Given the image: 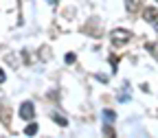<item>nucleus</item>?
<instances>
[{
    "instance_id": "f257e3e1",
    "label": "nucleus",
    "mask_w": 158,
    "mask_h": 138,
    "mask_svg": "<svg viewBox=\"0 0 158 138\" xmlns=\"http://www.w3.org/2000/svg\"><path fill=\"white\" fill-rule=\"evenodd\" d=\"M130 39H132V31H127V29H114L110 33L112 46H125V44H130Z\"/></svg>"
},
{
    "instance_id": "f03ea898",
    "label": "nucleus",
    "mask_w": 158,
    "mask_h": 138,
    "mask_svg": "<svg viewBox=\"0 0 158 138\" xmlns=\"http://www.w3.org/2000/svg\"><path fill=\"white\" fill-rule=\"evenodd\" d=\"M20 116H22L24 121H33L35 118V105L31 101H24L22 105H20Z\"/></svg>"
},
{
    "instance_id": "7ed1b4c3",
    "label": "nucleus",
    "mask_w": 158,
    "mask_h": 138,
    "mask_svg": "<svg viewBox=\"0 0 158 138\" xmlns=\"http://www.w3.org/2000/svg\"><path fill=\"white\" fill-rule=\"evenodd\" d=\"M156 15H158V9H154V7L143 9V18H145V22H154V20H156Z\"/></svg>"
},
{
    "instance_id": "20e7f679",
    "label": "nucleus",
    "mask_w": 158,
    "mask_h": 138,
    "mask_svg": "<svg viewBox=\"0 0 158 138\" xmlns=\"http://www.w3.org/2000/svg\"><path fill=\"white\" fill-rule=\"evenodd\" d=\"M51 118H53L57 125H62V127H66V125H68V118H66V116H62L59 112H51Z\"/></svg>"
},
{
    "instance_id": "39448f33",
    "label": "nucleus",
    "mask_w": 158,
    "mask_h": 138,
    "mask_svg": "<svg viewBox=\"0 0 158 138\" xmlns=\"http://www.w3.org/2000/svg\"><path fill=\"white\" fill-rule=\"evenodd\" d=\"M125 7H127L130 13H134V11L141 9V0H125Z\"/></svg>"
},
{
    "instance_id": "423d86ee",
    "label": "nucleus",
    "mask_w": 158,
    "mask_h": 138,
    "mask_svg": "<svg viewBox=\"0 0 158 138\" xmlns=\"http://www.w3.org/2000/svg\"><path fill=\"white\" fill-rule=\"evenodd\" d=\"M51 57H53L51 48H46V46H42V48H40V59H42V62H46V59H51Z\"/></svg>"
},
{
    "instance_id": "0eeeda50",
    "label": "nucleus",
    "mask_w": 158,
    "mask_h": 138,
    "mask_svg": "<svg viewBox=\"0 0 158 138\" xmlns=\"http://www.w3.org/2000/svg\"><path fill=\"white\" fill-rule=\"evenodd\" d=\"M101 116H103V121H106V123H112L114 118H116V114H114L112 110H103V112H101Z\"/></svg>"
},
{
    "instance_id": "6e6552de",
    "label": "nucleus",
    "mask_w": 158,
    "mask_h": 138,
    "mask_svg": "<svg viewBox=\"0 0 158 138\" xmlns=\"http://www.w3.org/2000/svg\"><path fill=\"white\" fill-rule=\"evenodd\" d=\"M35 134H37V125L35 123H29L24 127V136H35Z\"/></svg>"
},
{
    "instance_id": "1a4fd4ad",
    "label": "nucleus",
    "mask_w": 158,
    "mask_h": 138,
    "mask_svg": "<svg viewBox=\"0 0 158 138\" xmlns=\"http://www.w3.org/2000/svg\"><path fill=\"white\" fill-rule=\"evenodd\" d=\"M103 136H108V138H114V136H116V132L112 129V125H110V123H106V125H103Z\"/></svg>"
},
{
    "instance_id": "9d476101",
    "label": "nucleus",
    "mask_w": 158,
    "mask_h": 138,
    "mask_svg": "<svg viewBox=\"0 0 158 138\" xmlns=\"http://www.w3.org/2000/svg\"><path fill=\"white\" fill-rule=\"evenodd\" d=\"M145 48H147L149 53H154V55L158 57V51H156V46H154V44H145Z\"/></svg>"
},
{
    "instance_id": "9b49d317",
    "label": "nucleus",
    "mask_w": 158,
    "mask_h": 138,
    "mask_svg": "<svg viewBox=\"0 0 158 138\" xmlns=\"http://www.w3.org/2000/svg\"><path fill=\"white\" fill-rule=\"evenodd\" d=\"M66 64H75V53H68L66 55Z\"/></svg>"
},
{
    "instance_id": "f8f14e48",
    "label": "nucleus",
    "mask_w": 158,
    "mask_h": 138,
    "mask_svg": "<svg viewBox=\"0 0 158 138\" xmlns=\"http://www.w3.org/2000/svg\"><path fill=\"white\" fill-rule=\"evenodd\" d=\"M22 57H24V64H31V55H29V51H22Z\"/></svg>"
},
{
    "instance_id": "ddd939ff",
    "label": "nucleus",
    "mask_w": 158,
    "mask_h": 138,
    "mask_svg": "<svg viewBox=\"0 0 158 138\" xmlns=\"http://www.w3.org/2000/svg\"><path fill=\"white\" fill-rule=\"evenodd\" d=\"M110 64H112V68L116 70V68H118V59H116V57H110Z\"/></svg>"
},
{
    "instance_id": "4468645a",
    "label": "nucleus",
    "mask_w": 158,
    "mask_h": 138,
    "mask_svg": "<svg viewBox=\"0 0 158 138\" xmlns=\"http://www.w3.org/2000/svg\"><path fill=\"white\" fill-rule=\"evenodd\" d=\"M97 79H99V81H101V83H108V81H110V79H108V77H106V75H99V77H97Z\"/></svg>"
},
{
    "instance_id": "2eb2a0df",
    "label": "nucleus",
    "mask_w": 158,
    "mask_h": 138,
    "mask_svg": "<svg viewBox=\"0 0 158 138\" xmlns=\"http://www.w3.org/2000/svg\"><path fill=\"white\" fill-rule=\"evenodd\" d=\"M5 79H7V75H5V70H2V68H0V83H2Z\"/></svg>"
},
{
    "instance_id": "dca6fc26",
    "label": "nucleus",
    "mask_w": 158,
    "mask_h": 138,
    "mask_svg": "<svg viewBox=\"0 0 158 138\" xmlns=\"http://www.w3.org/2000/svg\"><path fill=\"white\" fill-rule=\"evenodd\" d=\"M152 24H154V26H156V31H158V15H156V20H154Z\"/></svg>"
},
{
    "instance_id": "f3484780",
    "label": "nucleus",
    "mask_w": 158,
    "mask_h": 138,
    "mask_svg": "<svg viewBox=\"0 0 158 138\" xmlns=\"http://www.w3.org/2000/svg\"><path fill=\"white\" fill-rule=\"evenodd\" d=\"M46 2H48V5H53V7H55V5H57V0H46Z\"/></svg>"
}]
</instances>
